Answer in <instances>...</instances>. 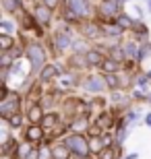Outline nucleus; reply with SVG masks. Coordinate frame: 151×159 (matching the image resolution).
<instances>
[{
	"label": "nucleus",
	"instance_id": "f257e3e1",
	"mask_svg": "<svg viewBox=\"0 0 151 159\" xmlns=\"http://www.w3.org/2000/svg\"><path fill=\"white\" fill-rule=\"evenodd\" d=\"M64 145H66L73 153L81 155V157H85V155L89 153V141H85L81 134H73V136H68V139H64Z\"/></svg>",
	"mask_w": 151,
	"mask_h": 159
},
{
	"label": "nucleus",
	"instance_id": "f03ea898",
	"mask_svg": "<svg viewBox=\"0 0 151 159\" xmlns=\"http://www.w3.org/2000/svg\"><path fill=\"white\" fill-rule=\"evenodd\" d=\"M27 58L31 60L33 70H40L44 66V62H46V52H44V48L40 43H29L27 46Z\"/></svg>",
	"mask_w": 151,
	"mask_h": 159
},
{
	"label": "nucleus",
	"instance_id": "7ed1b4c3",
	"mask_svg": "<svg viewBox=\"0 0 151 159\" xmlns=\"http://www.w3.org/2000/svg\"><path fill=\"white\" fill-rule=\"evenodd\" d=\"M19 110V97L17 95H6L2 97V106H0V114H2V118L8 120L11 118V114H15Z\"/></svg>",
	"mask_w": 151,
	"mask_h": 159
},
{
	"label": "nucleus",
	"instance_id": "20e7f679",
	"mask_svg": "<svg viewBox=\"0 0 151 159\" xmlns=\"http://www.w3.org/2000/svg\"><path fill=\"white\" fill-rule=\"evenodd\" d=\"M68 8L75 12L77 17H85V15H89V2L87 0H68Z\"/></svg>",
	"mask_w": 151,
	"mask_h": 159
},
{
	"label": "nucleus",
	"instance_id": "39448f33",
	"mask_svg": "<svg viewBox=\"0 0 151 159\" xmlns=\"http://www.w3.org/2000/svg\"><path fill=\"white\" fill-rule=\"evenodd\" d=\"M33 15H35V19H37L40 25H48L50 23V17H52V8L46 6V4H40V6H35Z\"/></svg>",
	"mask_w": 151,
	"mask_h": 159
},
{
	"label": "nucleus",
	"instance_id": "423d86ee",
	"mask_svg": "<svg viewBox=\"0 0 151 159\" xmlns=\"http://www.w3.org/2000/svg\"><path fill=\"white\" fill-rule=\"evenodd\" d=\"M99 11H101V15H106V17H116L118 2H116V0H106V2H101Z\"/></svg>",
	"mask_w": 151,
	"mask_h": 159
},
{
	"label": "nucleus",
	"instance_id": "0eeeda50",
	"mask_svg": "<svg viewBox=\"0 0 151 159\" xmlns=\"http://www.w3.org/2000/svg\"><path fill=\"white\" fill-rule=\"evenodd\" d=\"M83 87L87 89V91H91V93H97V91L104 89V81H101L99 77H89L87 81L83 83Z\"/></svg>",
	"mask_w": 151,
	"mask_h": 159
},
{
	"label": "nucleus",
	"instance_id": "6e6552de",
	"mask_svg": "<svg viewBox=\"0 0 151 159\" xmlns=\"http://www.w3.org/2000/svg\"><path fill=\"white\" fill-rule=\"evenodd\" d=\"M41 139H44V128H41V126L33 124V126L27 128V141L35 143V141H41Z\"/></svg>",
	"mask_w": 151,
	"mask_h": 159
},
{
	"label": "nucleus",
	"instance_id": "1a4fd4ad",
	"mask_svg": "<svg viewBox=\"0 0 151 159\" xmlns=\"http://www.w3.org/2000/svg\"><path fill=\"white\" fill-rule=\"evenodd\" d=\"M31 151H33V143L27 141V143L19 145V147L15 149V157H19V159H27V155H29Z\"/></svg>",
	"mask_w": 151,
	"mask_h": 159
},
{
	"label": "nucleus",
	"instance_id": "9d476101",
	"mask_svg": "<svg viewBox=\"0 0 151 159\" xmlns=\"http://www.w3.org/2000/svg\"><path fill=\"white\" fill-rule=\"evenodd\" d=\"M66 31H68V29H62V31H58V33H56V43H58L60 50L70 48V37H68V33H66Z\"/></svg>",
	"mask_w": 151,
	"mask_h": 159
},
{
	"label": "nucleus",
	"instance_id": "9b49d317",
	"mask_svg": "<svg viewBox=\"0 0 151 159\" xmlns=\"http://www.w3.org/2000/svg\"><path fill=\"white\" fill-rule=\"evenodd\" d=\"M122 52H124V58H128V60L137 58V60H139V52H137V46H134L133 41H128V43H124V48H122Z\"/></svg>",
	"mask_w": 151,
	"mask_h": 159
},
{
	"label": "nucleus",
	"instance_id": "f8f14e48",
	"mask_svg": "<svg viewBox=\"0 0 151 159\" xmlns=\"http://www.w3.org/2000/svg\"><path fill=\"white\" fill-rule=\"evenodd\" d=\"M27 116H29L31 124H40L41 120H44V116H41V110H40V106H31V107H29V112H27Z\"/></svg>",
	"mask_w": 151,
	"mask_h": 159
},
{
	"label": "nucleus",
	"instance_id": "ddd939ff",
	"mask_svg": "<svg viewBox=\"0 0 151 159\" xmlns=\"http://www.w3.org/2000/svg\"><path fill=\"white\" fill-rule=\"evenodd\" d=\"M68 151L70 149L66 147V145H58V147H52V155H54V159H68Z\"/></svg>",
	"mask_w": 151,
	"mask_h": 159
},
{
	"label": "nucleus",
	"instance_id": "4468645a",
	"mask_svg": "<svg viewBox=\"0 0 151 159\" xmlns=\"http://www.w3.org/2000/svg\"><path fill=\"white\" fill-rule=\"evenodd\" d=\"M104 149H106L104 141H99V139H95V136H93L91 141H89V151H91V153L99 155V153H101V151H104Z\"/></svg>",
	"mask_w": 151,
	"mask_h": 159
},
{
	"label": "nucleus",
	"instance_id": "2eb2a0df",
	"mask_svg": "<svg viewBox=\"0 0 151 159\" xmlns=\"http://www.w3.org/2000/svg\"><path fill=\"white\" fill-rule=\"evenodd\" d=\"M101 31L104 33H108V35H120L122 33V27L120 25H112V23H106V25H101Z\"/></svg>",
	"mask_w": 151,
	"mask_h": 159
},
{
	"label": "nucleus",
	"instance_id": "dca6fc26",
	"mask_svg": "<svg viewBox=\"0 0 151 159\" xmlns=\"http://www.w3.org/2000/svg\"><path fill=\"white\" fill-rule=\"evenodd\" d=\"M87 62H89V64H104V58H101V54H99V52L91 50V52H87Z\"/></svg>",
	"mask_w": 151,
	"mask_h": 159
},
{
	"label": "nucleus",
	"instance_id": "f3484780",
	"mask_svg": "<svg viewBox=\"0 0 151 159\" xmlns=\"http://www.w3.org/2000/svg\"><path fill=\"white\" fill-rule=\"evenodd\" d=\"M116 23L120 25L122 29H130V27H134V23L130 21V19L126 17V15H118V19H116Z\"/></svg>",
	"mask_w": 151,
	"mask_h": 159
},
{
	"label": "nucleus",
	"instance_id": "a211bd4d",
	"mask_svg": "<svg viewBox=\"0 0 151 159\" xmlns=\"http://www.w3.org/2000/svg\"><path fill=\"white\" fill-rule=\"evenodd\" d=\"M2 6H4V11L12 12V11H17V8H21V2L19 0H2Z\"/></svg>",
	"mask_w": 151,
	"mask_h": 159
},
{
	"label": "nucleus",
	"instance_id": "6ab92c4d",
	"mask_svg": "<svg viewBox=\"0 0 151 159\" xmlns=\"http://www.w3.org/2000/svg\"><path fill=\"white\" fill-rule=\"evenodd\" d=\"M56 75H58V70H56L54 66H46V68L41 70V79H44V81H50V79H54Z\"/></svg>",
	"mask_w": 151,
	"mask_h": 159
},
{
	"label": "nucleus",
	"instance_id": "aec40b11",
	"mask_svg": "<svg viewBox=\"0 0 151 159\" xmlns=\"http://www.w3.org/2000/svg\"><path fill=\"white\" fill-rule=\"evenodd\" d=\"M56 122H58V118H56L54 114H50V116H44L41 126H44V128H54V126H56Z\"/></svg>",
	"mask_w": 151,
	"mask_h": 159
},
{
	"label": "nucleus",
	"instance_id": "412c9836",
	"mask_svg": "<svg viewBox=\"0 0 151 159\" xmlns=\"http://www.w3.org/2000/svg\"><path fill=\"white\" fill-rule=\"evenodd\" d=\"M101 68L106 70V75H112V72H114V70L118 68V64H116V60H104Z\"/></svg>",
	"mask_w": 151,
	"mask_h": 159
},
{
	"label": "nucleus",
	"instance_id": "4be33fe9",
	"mask_svg": "<svg viewBox=\"0 0 151 159\" xmlns=\"http://www.w3.org/2000/svg\"><path fill=\"white\" fill-rule=\"evenodd\" d=\"M0 48H2L4 52H6V50H11V48H12V39L8 35H2V37H0Z\"/></svg>",
	"mask_w": 151,
	"mask_h": 159
},
{
	"label": "nucleus",
	"instance_id": "5701e85b",
	"mask_svg": "<svg viewBox=\"0 0 151 159\" xmlns=\"http://www.w3.org/2000/svg\"><path fill=\"white\" fill-rule=\"evenodd\" d=\"M114 155H116V151L112 147H106L101 153H99V159H114Z\"/></svg>",
	"mask_w": 151,
	"mask_h": 159
},
{
	"label": "nucleus",
	"instance_id": "b1692460",
	"mask_svg": "<svg viewBox=\"0 0 151 159\" xmlns=\"http://www.w3.org/2000/svg\"><path fill=\"white\" fill-rule=\"evenodd\" d=\"M40 159H54L52 149H50V147H41L40 149Z\"/></svg>",
	"mask_w": 151,
	"mask_h": 159
},
{
	"label": "nucleus",
	"instance_id": "393cba45",
	"mask_svg": "<svg viewBox=\"0 0 151 159\" xmlns=\"http://www.w3.org/2000/svg\"><path fill=\"white\" fill-rule=\"evenodd\" d=\"M106 83L110 85L112 89H116L118 85H120V81H118V77H114V75H106Z\"/></svg>",
	"mask_w": 151,
	"mask_h": 159
},
{
	"label": "nucleus",
	"instance_id": "a878e982",
	"mask_svg": "<svg viewBox=\"0 0 151 159\" xmlns=\"http://www.w3.org/2000/svg\"><path fill=\"white\" fill-rule=\"evenodd\" d=\"M110 114H101V116H99V118H97V124H99V126H110Z\"/></svg>",
	"mask_w": 151,
	"mask_h": 159
},
{
	"label": "nucleus",
	"instance_id": "bb28decb",
	"mask_svg": "<svg viewBox=\"0 0 151 159\" xmlns=\"http://www.w3.org/2000/svg\"><path fill=\"white\" fill-rule=\"evenodd\" d=\"M95 33H97V25H87V27H85V35L93 37Z\"/></svg>",
	"mask_w": 151,
	"mask_h": 159
},
{
	"label": "nucleus",
	"instance_id": "cd10ccee",
	"mask_svg": "<svg viewBox=\"0 0 151 159\" xmlns=\"http://www.w3.org/2000/svg\"><path fill=\"white\" fill-rule=\"evenodd\" d=\"M8 122H11V126H15V128H19V126H21V118H19V114H15V116H11V118H8Z\"/></svg>",
	"mask_w": 151,
	"mask_h": 159
},
{
	"label": "nucleus",
	"instance_id": "c85d7f7f",
	"mask_svg": "<svg viewBox=\"0 0 151 159\" xmlns=\"http://www.w3.org/2000/svg\"><path fill=\"white\" fill-rule=\"evenodd\" d=\"M149 52H151V46H143V48H141V52H139V60H143Z\"/></svg>",
	"mask_w": 151,
	"mask_h": 159
},
{
	"label": "nucleus",
	"instance_id": "c756f323",
	"mask_svg": "<svg viewBox=\"0 0 151 159\" xmlns=\"http://www.w3.org/2000/svg\"><path fill=\"white\" fill-rule=\"evenodd\" d=\"M124 136H126V130L120 128V130H118V136H116V143H118V145H120V143H124Z\"/></svg>",
	"mask_w": 151,
	"mask_h": 159
},
{
	"label": "nucleus",
	"instance_id": "7c9ffc66",
	"mask_svg": "<svg viewBox=\"0 0 151 159\" xmlns=\"http://www.w3.org/2000/svg\"><path fill=\"white\" fill-rule=\"evenodd\" d=\"M75 128L77 130H79V128L85 130V118H79V120H77V122H75Z\"/></svg>",
	"mask_w": 151,
	"mask_h": 159
},
{
	"label": "nucleus",
	"instance_id": "2f4dec72",
	"mask_svg": "<svg viewBox=\"0 0 151 159\" xmlns=\"http://www.w3.org/2000/svg\"><path fill=\"white\" fill-rule=\"evenodd\" d=\"M8 64H11V56H8V54H4V56H2V66L6 68Z\"/></svg>",
	"mask_w": 151,
	"mask_h": 159
},
{
	"label": "nucleus",
	"instance_id": "473e14b6",
	"mask_svg": "<svg viewBox=\"0 0 151 159\" xmlns=\"http://www.w3.org/2000/svg\"><path fill=\"white\" fill-rule=\"evenodd\" d=\"M46 2V6H50V8H54V6L58 4V0H44Z\"/></svg>",
	"mask_w": 151,
	"mask_h": 159
},
{
	"label": "nucleus",
	"instance_id": "72a5a7b5",
	"mask_svg": "<svg viewBox=\"0 0 151 159\" xmlns=\"http://www.w3.org/2000/svg\"><path fill=\"white\" fill-rule=\"evenodd\" d=\"M145 122H147V124H149V126H151V114H147V118H145Z\"/></svg>",
	"mask_w": 151,
	"mask_h": 159
},
{
	"label": "nucleus",
	"instance_id": "f704fd0d",
	"mask_svg": "<svg viewBox=\"0 0 151 159\" xmlns=\"http://www.w3.org/2000/svg\"><path fill=\"white\" fill-rule=\"evenodd\" d=\"M137 157H139V155H137V153H133V155H128L126 159H137Z\"/></svg>",
	"mask_w": 151,
	"mask_h": 159
},
{
	"label": "nucleus",
	"instance_id": "c9c22d12",
	"mask_svg": "<svg viewBox=\"0 0 151 159\" xmlns=\"http://www.w3.org/2000/svg\"><path fill=\"white\" fill-rule=\"evenodd\" d=\"M147 77H149V79H151V70H149V72H147Z\"/></svg>",
	"mask_w": 151,
	"mask_h": 159
},
{
	"label": "nucleus",
	"instance_id": "e433bc0d",
	"mask_svg": "<svg viewBox=\"0 0 151 159\" xmlns=\"http://www.w3.org/2000/svg\"><path fill=\"white\" fill-rule=\"evenodd\" d=\"M149 12H151V2H149Z\"/></svg>",
	"mask_w": 151,
	"mask_h": 159
}]
</instances>
